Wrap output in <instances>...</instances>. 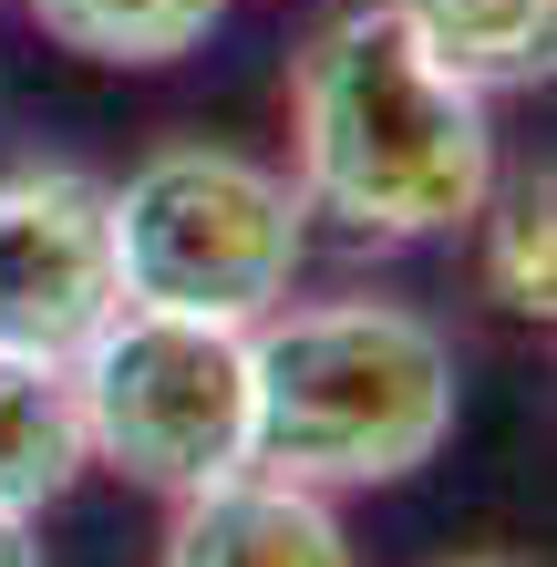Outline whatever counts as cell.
<instances>
[{
	"label": "cell",
	"instance_id": "obj_2",
	"mask_svg": "<svg viewBox=\"0 0 557 567\" xmlns=\"http://www.w3.org/2000/svg\"><path fill=\"white\" fill-rule=\"evenodd\" d=\"M465 423V361L413 299H279L248 320V464L310 495L423 475Z\"/></svg>",
	"mask_w": 557,
	"mask_h": 567
},
{
	"label": "cell",
	"instance_id": "obj_11",
	"mask_svg": "<svg viewBox=\"0 0 557 567\" xmlns=\"http://www.w3.org/2000/svg\"><path fill=\"white\" fill-rule=\"evenodd\" d=\"M0 567H42V516H0Z\"/></svg>",
	"mask_w": 557,
	"mask_h": 567
},
{
	"label": "cell",
	"instance_id": "obj_3",
	"mask_svg": "<svg viewBox=\"0 0 557 567\" xmlns=\"http://www.w3.org/2000/svg\"><path fill=\"white\" fill-rule=\"evenodd\" d=\"M124 310L176 320H269L310 269V207L279 165L238 145H155L124 186H104Z\"/></svg>",
	"mask_w": 557,
	"mask_h": 567
},
{
	"label": "cell",
	"instance_id": "obj_12",
	"mask_svg": "<svg viewBox=\"0 0 557 567\" xmlns=\"http://www.w3.org/2000/svg\"><path fill=\"white\" fill-rule=\"evenodd\" d=\"M444 567H527V557H506V547H475V557H444Z\"/></svg>",
	"mask_w": 557,
	"mask_h": 567
},
{
	"label": "cell",
	"instance_id": "obj_1",
	"mask_svg": "<svg viewBox=\"0 0 557 567\" xmlns=\"http://www.w3.org/2000/svg\"><path fill=\"white\" fill-rule=\"evenodd\" d=\"M506 176L496 104L454 83L382 0H341L289 52V186L310 217L372 248L465 238Z\"/></svg>",
	"mask_w": 557,
	"mask_h": 567
},
{
	"label": "cell",
	"instance_id": "obj_5",
	"mask_svg": "<svg viewBox=\"0 0 557 567\" xmlns=\"http://www.w3.org/2000/svg\"><path fill=\"white\" fill-rule=\"evenodd\" d=\"M124 310L104 186L83 165H0V351L73 361Z\"/></svg>",
	"mask_w": 557,
	"mask_h": 567
},
{
	"label": "cell",
	"instance_id": "obj_8",
	"mask_svg": "<svg viewBox=\"0 0 557 567\" xmlns=\"http://www.w3.org/2000/svg\"><path fill=\"white\" fill-rule=\"evenodd\" d=\"M382 11L403 21L454 83H475L485 104H496V93H537V83H547L557 0H382Z\"/></svg>",
	"mask_w": 557,
	"mask_h": 567
},
{
	"label": "cell",
	"instance_id": "obj_4",
	"mask_svg": "<svg viewBox=\"0 0 557 567\" xmlns=\"http://www.w3.org/2000/svg\"><path fill=\"white\" fill-rule=\"evenodd\" d=\"M73 403H83L93 464L176 506V495L248 464V330L114 310L73 351Z\"/></svg>",
	"mask_w": 557,
	"mask_h": 567
},
{
	"label": "cell",
	"instance_id": "obj_9",
	"mask_svg": "<svg viewBox=\"0 0 557 567\" xmlns=\"http://www.w3.org/2000/svg\"><path fill=\"white\" fill-rule=\"evenodd\" d=\"M21 11H31L42 42H62L73 62H104V73H166V62H186L227 21V0H21Z\"/></svg>",
	"mask_w": 557,
	"mask_h": 567
},
{
	"label": "cell",
	"instance_id": "obj_10",
	"mask_svg": "<svg viewBox=\"0 0 557 567\" xmlns=\"http://www.w3.org/2000/svg\"><path fill=\"white\" fill-rule=\"evenodd\" d=\"M465 238H475V279L506 320L557 310V186L547 176H496Z\"/></svg>",
	"mask_w": 557,
	"mask_h": 567
},
{
	"label": "cell",
	"instance_id": "obj_6",
	"mask_svg": "<svg viewBox=\"0 0 557 567\" xmlns=\"http://www.w3.org/2000/svg\"><path fill=\"white\" fill-rule=\"evenodd\" d=\"M155 567H362V547H351L331 495L238 464V475H217V485L166 506Z\"/></svg>",
	"mask_w": 557,
	"mask_h": 567
},
{
	"label": "cell",
	"instance_id": "obj_7",
	"mask_svg": "<svg viewBox=\"0 0 557 567\" xmlns=\"http://www.w3.org/2000/svg\"><path fill=\"white\" fill-rule=\"evenodd\" d=\"M83 475H93V444L73 403V361L0 351V516H52Z\"/></svg>",
	"mask_w": 557,
	"mask_h": 567
}]
</instances>
